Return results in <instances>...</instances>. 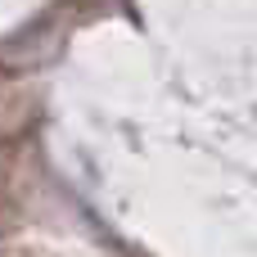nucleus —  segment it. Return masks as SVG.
<instances>
[]
</instances>
